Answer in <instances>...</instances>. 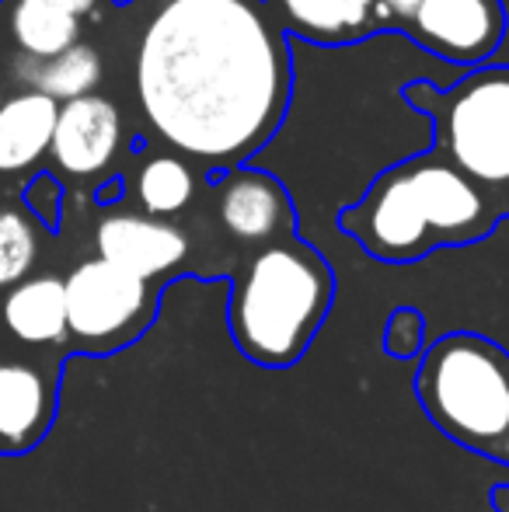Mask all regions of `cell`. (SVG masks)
I'll use <instances>...</instances> for the list:
<instances>
[{"mask_svg": "<svg viewBox=\"0 0 509 512\" xmlns=\"http://www.w3.org/2000/svg\"><path fill=\"white\" fill-rule=\"evenodd\" d=\"M335 300L328 258L297 234L258 248L231 279L227 331L248 363L290 370L307 356Z\"/></svg>", "mask_w": 509, "mask_h": 512, "instance_id": "cell-3", "label": "cell"}, {"mask_svg": "<svg viewBox=\"0 0 509 512\" xmlns=\"http://www.w3.org/2000/svg\"><path fill=\"white\" fill-rule=\"evenodd\" d=\"M67 342L84 356H112L140 342L157 321L164 286L105 258H88L67 279Z\"/></svg>", "mask_w": 509, "mask_h": 512, "instance_id": "cell-6", "label": "cell"}, {"mask_svg": "<svg viewBox=\"0 0 509 512\" xmlns=\"http://www.w3.org/2000/svg\"><path fill=\"white\" fill-rule=\"evenodd\" d=\"M192 196H196V175H192L189 161H182V157H147L140 164V171H136V203L154 220L182 213L192 203Z\"/></svg>", "mask_w": 509, "mask_h": 512, "instance_id": "cell-17", "label": "cell"}, {"mask_svg": "<svg viewBox=\"0 0 509 512\" xmlns=\"http://www.w3.org/2000/svg\"><path fill=\"white\" fill-rule=\"evenodd\" d=\"M39 258V237L21 209L0 206V286H18L28 279Z\"/></svg>", "mask_w": 509, "mask_h": 512, "instance_id": "cell-18", "label": "cell"}, {"mask_svg": "<svg viewBox=\"0 0 509 512\" xmlns=\"http://www.w3.org/2000/svg\"><path fill=\"white\" fill-rule=\"evenodd\" d=\"M136 95L164 143L231 171L283 126L293 53L262 0H164L143 28Z\"/></svg>", "mask_w": 509, "mask_h": 512, "instance_id": "cell-1", "label": "cell"}, {"mask_svg": "<svg viewBox=\"0 0 509 512\" xmlns=\"http://www.w3.org/2000/svg\"><path fill=\"white\" fill-rule=\"evenodd\" d=\"M408 32L436 60L475 70L506 35L503 0H422Z\"/></svg>", "mask_w": 509, "mask_h": 512, "instance_id": "cell-7", "label": "cell"}, {"mask_svg": "<svg viewBox=\"0 0 509 512\" xmlns=\"http://www.w3.org/2000/svg\"><path fill=\"white\" fill-rule=\"evenodd\" d=\"M4 328L25 345H63L67 342V290L63 279L35 276L11 286L0 307Z\"/></svg>", "mask_w": 509, "mask_h": 512, "instance_id": "cell-14", "label": "cell"}, {"mask_svg": "<svg viewBox=\"0 0 509 512\" xmlns=\"http://www.w3.org/2000/svg\"><path fill=\"white\" fill-rule=\"evenodd\" d=\"M60 105L39 91H21L0 105V175H21L49 154Z\"/></svg>", "mask_w": 509, "mask_h": 512, "instance_id": "cell-13", "label": "cell"}, {"mask_svg": "<svg viewBox=\"0 0 509 512\" xmlns=\"http://www.w3.org/2000/svg\"><path fill=\"white\" fill-rule=\"evenodd\" d=\"M119 143H123L119 108L102 95H88V98H77V102L60 105L53 143H49V157L67 175L91 178L116 161Z\"/></svg>", "mask_w": 509, "mask_h": 512, "instance_id": "cell-10", "label": "cell"}, {"mask_svg": "<svg viewBox=\"0 0 509 512\" xmlns=\"http://www.w3.org/2000/svg\"><path fill=\"white\" fill-rule=\"evenodd\" d=\"M217 220L238 244L265 248L283 237H293L297 209L272 171L241 164L217 175Z\"/></svg>", "mask_w": 509, "mask_h": 512, "instance_id": "cell-8", "label": "cell"}, {"mask_svg": "<svg viewBox=\"0 0 509 512\" xmlns=\"http://www.w3.org/2000/svg\"><path fill=\"white\" fill-rule=\"evenodd\" d=\"M11 35L21 56L53 60L81 42V21L63 11L56 0H14L11 4Z\"/></svg>", "mask_w": 509, "mask_h": 512, "instance_id": "cell-16", "label": "cell"}, {"mask_svg": "<svg viewBox=\"0 0 509 512\" xmlns=\"http://www.w3.org/2000/svg\"><path fill=\"white\" fill-rule=\"evenodd\" d=\"M426 349V321L415 307H394L384 324V352L391 359H412Z\"/></svg>", "mask_w": 509, "mask_h": 512, "instance_id": "cell-19", "label": "cell"}, {"mask_svg": "<svg viewBox=\"0 0 509 512\" xmlns=\"http://www.w3.org/2000/svg\"><path fill=\"white\" fill-rule=\"evenodd\" d=\"M56 4H60L67 14H74L77 21H81V18H88V14L98 11V4H102V0H56Z\"/></svg>", "mask_w": 509, "mask_h": 512, "instance_id": "cell-22", "label": "cell"}, {"mask_svg": "<svg viewBox=\"0 0 509 512\" xmlns=\"http://www.w3.org/2000/svg\"><path fill=\"white\" fill-rule=\"evenodd\" d=\"M405 105L429 119L436 154L454 164L499 220L509 216V67H475L440 88L412 81Z\"/></svg>", "mask_w": 509, "mask_h": 512, "instance_id": "cell-5", "label": "cell"}, {"mask_svg": "<svg viewBox=\"0 0 509 512\" xmlns=\"http://www.w3.org/2000/svg\"><path fill=\"white\" fill-rule=\"evenodd\" d=\"M21 81L32 84V91L53 98L56 105L77 102V98L95 95L98 81H102V56L95 46H84L77 42L74 49L53 56V60H18Z\"/></svg>", "mask_w": 509, "mask_h": 512, "instance_id": "cell-15", "label": "cell"}, {"mask_svg": "<svg viewBox=\"0 0 509 512\" xmlns=\"http://www.w3.org/2000/svg\"><path fill=\"white\" fill-rule=\"evenodd\" d=\"M422 0H374V28H391L405 25L415 18Z\"/></svg>", "mask_w": 509, "mask_h": 512, "instance_id": "cell-21", "label": "cell"}, {"mask_svg": "<svg viewBox=\"0 0 509 512\" xmlns=\"http://www.w3.org/2000/svg\"><path fill=\"white\" fill-rule=\"evenodd\" d=\"M60 199H63V192L53 175H39L25 192L28 209H32L46 227H56V223H60Z\"/></svg>", "mask_w": 509, "mask_h": 512, "instance_id": "cell-20", "label": "cell"}, {"mask_svg": "<svg viewBox=\"0 0 509 512\" xmlns=\"http://www.w3.org/2000/svg\"><path fill=\"white\" fill-rule=\"evenodd\" d=\"M426 418L475 457L509 467V352L478 331H447L429 342L415 370Z\"/></svg>", "mask_w": 509, "mask_h": 512, "instance_id": "cell-4", "label": "cell"}, {"mask_svg": "<svg viewBox=\"0 0 509 512\" xmlns=\"http://www.w3.org/2000/svg\"><path fill=\"white\" fill-rule=\"evenodd\" d=\"M492 509H496V512H509V485H496V488H492Z\"/></svg>", "mask_w": 509, "mask_h": 512, "instance_id": "cell-23", "label": "cell"}, {"mask_svg": "<svg viewBox=\"0 0 509 512\" xmlns=\"http://www.w3.org/2000/svg\"><path fill=\"white\" fill-rule=\"evenodd\" d=\"M272 18L283 32L318 46H346L377 32L374 0H272Z\"/></svg>", "mask_w": 509, "mask_h": 512, "instance_id": "cell-12", "label": "cell"}, {"mask_svg": "<svg viewBox=\"0 0 509 512\" xmlns=\"http://www.w3.org/2000/svg\"><path fill=\"white\" fill-rule=\"evenodd\" d=\"M53 418L56 377L32 363H0V457L35 450Z\"/></svg>", "mask_w": 509, "mask_h": 512, "instance_id": "cell-11", "label": "cell"}, {"mask_svg": "<svg viewBox=\"0 0 509 512\" xmlns=\"http://www.w3.org/2000/svg\"><path fill=\"white\" fill-rule=\"evenodd\" d=\"M98 258L157 283L182 269L189 258V234L168 220H154L147 213H109L95 227Z\"/></svg>", "mask_w": 509, "mask_h": 512, "instance_id": "cell-9", "label": "cell"}, {"mask_svg": "<svg viewBox=\"0 0 509 512\" xmlns=\"http://www.w3.org/2000/svg\"><path fill=\"white\" fill-rule=\"evenodd\" d=\"M496 227L489 199L436 150L384 168L339 213L342 234L387 265L422 262L440 248H468Z\"/></svg>", "mask_w": 509, "mask_h": 512, "instance_id": "cell-2", "label": "cell"}]
</instances>
